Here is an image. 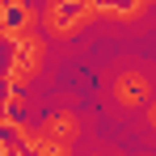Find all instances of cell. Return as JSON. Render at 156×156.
Listing matches in <instances>:
<instances>
[{
  "label": "cell",
  "mask_w": 156,
  "mask_h": 156,
  "mask_svg": "<svg viewBox=\"0 0 156 156\" xmlns=\"http://www.w3.org/2000/svg\"><path fill=\"white\" fill-rule=\"evenodd\" d=\"M122 101H139L144 97V80H122V93H118Z\"/></svg>",
  "instance_id": "obj_1"
},
{
  "label": "cell",
  "mask_w": 156,
  "mask_h": 156,
  "mask_svg": "<svg viewBox=\"0 0 156 156\" xmlns=\"http://www.w3.org/2000/svg\"><path fill=\"white\" fill-rule=\"evenodd\" d=\"M152 118H156V114H152Z\"/></svg>",
  "instance_id": "obj_2"
}]
</instances>
